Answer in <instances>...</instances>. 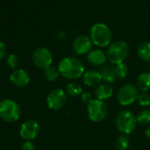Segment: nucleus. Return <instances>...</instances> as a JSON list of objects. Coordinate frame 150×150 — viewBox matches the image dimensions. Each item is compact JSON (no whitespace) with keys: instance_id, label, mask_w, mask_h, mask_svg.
Here are the masks:
<instances>
[{"instance_id":"1a4fd4ad","label":"nucleus","mask_w":150,"mask_h":150,"mask_svg":"<svg viewBox=\"0 0 150 150\" xmlns=\"http://www.w3.org/2000/svg\"><path fill=\"white\" fill-rule=\"evenodd\" d=\"M67 102V94L61 88L53 89L47 97V104L49 109L54 111L61 110Z\"/></svg>"},{"instance_id":"f257e3e1","label":"nucleus","mask_w":150,"mask_h":150,"mask_svg":"<svg viewBox=\"0 0 150 150\" xmlns=\"http://www.w3.org/2000/svg\"><path fill=\"white\" fill-rule=\"evenodd\" d=\"M60 74L69 80H76L84 73V65L76 57H68L61 60L58 65Z\"/></svg>"},{"instance_id":"5701e85b","label":"nucleus","mask_w":150,"mask_h":150,"mask_svg":"<svg viewBox=\"0 0 150 150\" xmlns=\"http://www.w3.org/2000/svg\"><path fill=\"white\" fill-rule=\"evenodd\" d=\"M114 65H115L117 79H120V80L125 79L128 74V67L127 66V65H125L124 63L114 64Z\"/></svg>"},{"instance_id":"f03ea898","label":"nucleus","mask_w":150,"mask_h":150,"mask_svg":"<svg viewBox=\"0 0 150 150\" xmlns=\"http://www.w3.org/2000/svg\"><path fill=\"white\" fill-rule=\"evenodd\" d=\"M91 40L95 45L104 48L108 46L112 41V32L109 27L104 23L94 24L90 31Z\"/></svg>"},{"instance_id":"7ed1b4c3","label":"nucleus","mask_w":150,"mask_h":150,"mask_svg":"<svg viewBox=\"0 0 150 150\" xmlns=\"http://www.w3.org/2000/svg\"><path fill=\"white\" fill-rule=\"evenodd\" d=\"M130 52V47L125 41L119 40L112 42L107 50L106 57L112 64L123 63L128 57Z\"/></svg>"},{"instance_id":"39448f33","label":"nucleus","mask_w":150,"mask_h":150,"mask_svg":"<svg viewBox=\"0 0 150 150\" xmlns=\"http://www.w3.org/2000/svg\"><path fill=\"white\" fill-rule=\"evenodd\" d=\"M108 107L106 103L99 99H91L88 103L87 114L89 118L95 123L101 122L108 116Z\"/></svg>"},{"instance_id":"393cba45","label":"nucleus","mask_w":150,"mask_h":150,"mask_svg":"<svg viewBox=\"0 0 150 150\" xmlns=\"http://www.w3.org/2000/svg\"><path fill=\"white\" fill-rule=\"evenodd\" d=\"M18 63H19L18 57L15 54H10L6 57V64L11 69H15L18 65Z\"/></svg>"},{"instance_id":"4be33fe9","label":"nucleus","mask_w":150,"mask_h":150,"mask_svg":"<svg viewBox=\"0 0 150 150\" xmlns=\"http://www.w3.org/2000/svg\"><path fill=\"white\" fill-rule=\"evenodd\" d=\"M136 121L141 126H149L150 125V109H145L142 111L137 118Z\"/></svg>"},{"instance_id":"20e7f679","label":"nucleus","mask_w":150,"mask_h":150,"mask_svg":"<svg viewBox=\"0 0 150 150\" xmlns=\"http://www.w3.org/2000/svg\"><path fill=\"white\" fill-rule=\"evenodd\" d=\"M19 105L11 99H4L0 102V118L7 123L16 122L20 117Z\"/></svg>"},{"instance_id":"cd10ccee","label":"nucleus","mask_w":150,"mask_h":150,"mask_svg":"<svg viewBox=\"0 0 150 150\" xmlns=\"http://www.w3.org/2000/svg\"><path fill=\"white\" fill-rule=\"evenodd\" d=\"M145 133H146V135H147V137L150 139V126H149L147 129H146V131H145Z\"/></svg>"},{"instance_id":"9d476101","label":"nucleus","mask_w":150,"mask_h":150,"mask_svg":"<svg viewBox=\"0 0 150 150\" xmlns=\"http://www.w3.org/2000/svg\"><path fill=\"white\" fill-rule=\"evenodd\" d=\"M40 133V126L35 120H27L24 122L19 130V133L22 139L25 141H32L34 140Z\"/></svg>"},{"instance_id":"a211bd4d","label":"nucleus","mask_w":150,"mask_h":150,"mask_svg":"<svg viewBox=\"0 0 150 150\" xmlns=\"http://www.w3.org/2000/svg\"><path fill=\"white\" fill-rule=\"evenodd\" d=\"M139 57L144 62H150V42H142L137 49Z\"/></svg>"},{"instance_id":"6e6552de","label":"nucleus","mask_w":150,"mask_h":150,"mask_svg":"<svg viewBox=\"0 0 150 150\" xmlns=\"http://www.w3.org/2000/svg\"><path fill=\"white\" fill-rule=\"evenodd\" d=\"M33 63L40 69H46L50 66L53 62V56L51 51L44 47L36 49L32 55Z\"/></svg>"},{"instance_id":"423d86ee","label":"nucleus","mask_w":150,"mask_h":150,"mask_svg":"<svg viewBox=\"0 0 150 150\" xmlns=\"http://www.w3.org/2000/svg\"><path fill=\"white\" fill-rule=\"evenodd\" d=\"M136 118L128 111H122L116 117V126L121 134L128 135L133 133L136 127Z\"/></svg>"},{"instance_id":"2eb2a0df","label":"nucleus","mask_w":150,"mask_h":150,"mask_svg":"<svg viewBox=\"0 0 150 150\" xmlns=\"http://www.w3.org/2000/svg\"><path fill=\"white\" fill-rule=\"evenodd\" d=\"M102 77L100 75V73L97 71H88L86 72H84L83 75V83L90 87V88H93V87H98V85L101 84L102 81Z\"/></svg>"},{"instance_id":"c85d7f7f","label":"nucleus","mask_w":150,"mask_h":150,"mask_svg":"<svg viewBox=\"0 0 150 150\" xmlns=\"http://www.w3.org/2000/svg\"><path fill=\"white\" fill-rule=\"evenodd\" d=\"M149 72H150V64H149Z\"/></svg>"},{"instance_id":"6ab92c4d","label":"nucleus","mask_w":150,"mask_h":150,"mask_svg":"<svg viewBox=\"0 0 150 150\" xmlns=\"http://www.w3.org/2000/svg\"><path fill=\"white\" fill-rule=\"evenodd\" d=\"M82 87L76 82H70L65 88V93L70 96H78L82 94Z\"/></svg>"},{"instance_id":"aec40b11","label":"nucleus","mask_w":150,"mask_h":150,"mask_svg":"<svg viewBox=\"0 0 150 150\" xmlns=\"http://www.w3.org/2000/svg\"><path fill=\"white\" fill-rule=\"evenodd\" d=\"M44 74H45V77L47 80L54 81L58 79V77L60 75V72L58 70V67H55L54 65H50L44 70Z\"/></svg>"},{"instance_id":"a878e982","label":"nucleus","mask_w":150,"mask_h":150,"mask_svg":"<svg viewBox=\"0 0 150 150\" xmlns=\"http://www.w3.org/2000/svg\"><path fill=\"white\" fill-rule=\"evenodd\" d=\"M21 150H35V146L32 141H25V142H24L21 147Z\"/></svg>"},{"instance_id":"ddd939ff","label":"nucleus","mask_w":150,"mask_h":150,"mask_svg":"<svg viewBox=\"0 0 150 150\" xmlns=\"http://www.w3.org/2000/svg\"><path fill=\"white\" fill-rule=\"evenodd\" d=\"M98 72L100 73L102 80H105L106 83L112 84V83H114L117 80L114 64H112V63L104 64L102 66H100Z\"/></svg>"},{"instance_id":"0eeeda50","label":"nucleus","mask_w":150,"mask_h":150,"mask_svg":"<svg viewBox=\"0 0 150 150\" xmlns=\"http://www.w3.org/2000/svg\"><path fill=\"white\" fill-rule=\"evenodd\" d=\"M138 88L133 84H125L117 92V100L120 105L127 106L137 100Z\"/></svg>"},{"instance_id":"dca6fc26","label":"nucleus","mask_w":150,"mask_h":150,"mask_svg":"<svg viewBox=\"0 0 150 150\" xmlns=\"http://www.w3.org/2000/svg\"><path fill=\"white\" fill-rule=\"evenodd\" d=\"M113 94V88L109 83H101L96 88V95L99 100L110 98Z\"/></svg>"},{"instance_id":"9b49d317","label":"nucleus","mask_w":150,"mask_h":150,"mask_svg":"<svg viewBox=\"0 0 150 150\" xmlns=\"http://www.w3.org/2000/svg\"><path fill=\"white\" fill-rule=\"evenodd\" d=\"M92 42L86 35H79L73 42V50L78 55L89 53L92 48Z\"/></svg>"},{"instance_id":"b1692460","label":"nucleus","mask_w":150,"mask_h":150,"mask_svg":"<svg viewBox=\"0 0 150 150\" xmlns=\"http://www.w3.org/2000/svg\"><path fill=\"white\" fill-rule=\"evenodd\" d=\"M137 102L141 106L143 107L149 106L150 105V95H149L147 92H142L141 94L138 95Z\"/></svg>"},{"instance_id":"f3484780","label":"nucleus","mask_w":150,"mask_h":150,"mask_svg":"<svg viewBox=\"0 0 150 150\" xmlns=\"http://www.w3.org/2000/svg\"><path fill=\"white\" fill-rule=\"evenodd\" d=\"M136 86L142 92H148L150 89V72L141 73L137 78Z\"/></svg>"},{"instance_id":"412c9836","label":"nucleus","mask_w":150,"mask_h":150,"mask_svg":"<svg viewBox=\"0 0 150 150\" xmlns=\"http://www.w3.org/2000/svg\"><path fill=\"white\" fill-rule=\"evenodd\" d=\"M115 146L118 150H127L130 146V140L126 134H121L120 135L116 141H115Z\"/></svg>"},{"instance_id":"bb28decb","label":"nucleus","mask_w":150,"mask_h":150,"mask_svg":"<svg viewBox=\"0 0 150 150\" xmlns=\"http://www.w3.org/2000/svg\"><path fill=\"white\" fill-rule=\"evenodd\" d=\"M6 55V46L5 44L0 41V60H2Z\"/></svg>"},{"instance_id":"f8f14e48","label":"nucleus","mask_w":150,"mask_h":150,"mask_svg":"<svg viewBox=\"0 0 150 150\" xmlns=\"http://www.w3.org/2000/svg\"><path fill=\"white\" fill-rule=\"evenodd\" d=\"M10 80L16 87L23 88L30 82V76L24 69H17L10 74Z\"/></svg>"},{"instance_id":"4468645a","label":"nucleus","mask_w":150,"mask_h":150,"mask_svg":"<svg viewBox=\"0 0 150 150\" xmlns=\"http://www.w3.org/2000/svg\"><path fill=\"white\" fill-rule=\"evenodd\" d=\"M106 55L101 50H93L88 53L87 59L89 63L95 66H102L105 64L106 61Z\"/></svg>"}]
</instances>
